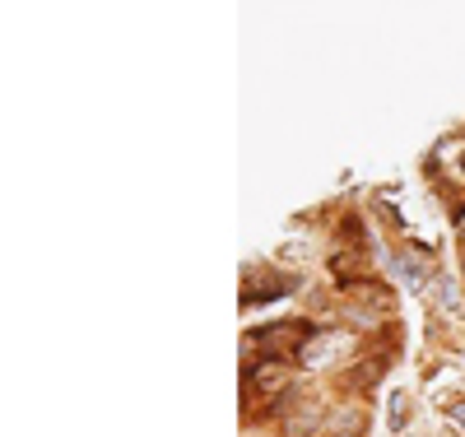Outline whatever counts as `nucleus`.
Listing matches in <instances>:
<instances>
[{
    "instance_id": "f03ea898",
    "label": "nucleus",
    "mask_w": 465,
    "mask_h": 437,
    "mask_svg": "<svg viewBox=\"0 0 465 437\" xmlns=\"http://www.w3.org/2000/svg\"><path fill=\"white\" fill-rule=\"evenodd\" d=\"M363 423H368L363 410H340L335 414V437H363Z\"/></svg>"
},
{
    "instance_id": "7ed1b4c3",
    "label": "nucleus",
    "mask_w": 465,
    "mask_h": 437,
    "mask_svg": "<svg viewBox=\"0 0 465 437\" xmlns=\"http://www.w3.org/2000/svg\"><path fill=\"white\" fill-rule=\"evenodd\" d=\"M410 419V405H405V395H391V428H405Z\"/></svg>"
},
{
    "instance_id": "39448f33",
    "label": "nucleus",
    "mask_w": 465,
    "mask_h": 437,
    "mask_svg": "<svg viewBox=\"0 0 465 437\" xmlns=\"http://www.w3.org/2000/svg\"><path fill=\"white\" fill-rule=\"evenodd\" d=\"M460 237H465V219H460Z\"/></svg>"
},
{
    "instance_id": "20e7f679",
    "label": "nucleus",
    "mask_w": 465,
    "mask_h": 437,
    "mask_svg": "<svg viewBox=\"0 0 465 437\" xmlns=\"http://www.w3.org/2000/svg\"><path fill=\"white\" fill-rule=\"evenodd\" d=\"M447 423H451L456 432H465V401H451V405H447Z\"/></svg>"
},
{
    "instance_id": "f257e3e1",
    "label": "nucleus",
    "mask_w": 465,
    "mask_h": 437,
    "mask_svg": "<svg viewBox=\"0 0 465 437\" xmlns=\"http://www.w3.org/2000/svg\"><path fill=\"white\" fill-rule=\"evenodd\" d=\"M322 428V405L317 401H293L289 419H284V437H312Z\"/></svg>"
}]
</instances>
